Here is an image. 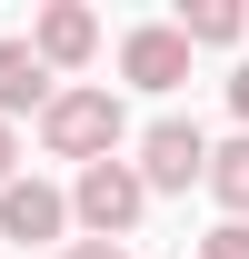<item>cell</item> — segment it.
<instances>
[{
  "label": "cell",
  "mask_w": 249,
  "mask_h": 259,
  "mask_svg": "<svg viewBox=\"0 0 249 259\" xmlns=\"http://www.w3.org/2000/svg\"><path fill=\"white\" fill-rule=\"evenodd\" d=\"M120 90L110 80H80V90H50V110H40V150L50 160H120Z\"/></svg>",
  "instance_id": "6da1fadb"
},
{
  "label": "cell",
  "mask_w": 249,
  "mask_h": 259,
  "mask_svg": "<svg viewBox=\"0 0 249 259\" xmlns=\"http://www.w3.org/2000/svg\"><path fill=\"white\" fill-rule=\"evenodd\" d=\"M60 199H70V220L90 229V239H130L140 209H150V190H140V169H130V160H90Z\"/></svg>",
  "instance_id": "7a4b0ae2"
},
{
  "label": "cell",
  "mask_w": 249,
  "mask_h": 259,
  "mask_svg": "<svg viewBox=\"0 0 249 259\" xmlns=\"http://www.w3.org/2000/svg\"><path fill=\"white\" fill-rule=\"evenodd\" d=\"M130 169H140V190H199V169H210V140H199V120H150Z\"/></svg>",
  "instance_id": "3957f363"
},
{
  "label": "cell",
  "mask_w": 249,
  "mask_h": 259,
  "mask_svg": "<svg viewBox=\"0 0 249 259\" xmlns=\"http://www.w3.org/2000/svg\"><path fill=\"white\" fill-rule=\"evenodd\" d=\"M90 50H100V20L80 10V0H50V10L30 20V60L50 70V80H60V70H80Z\"/></svg>",
  "instance_id": "277c9868"
},
{
  "label": "cell",
  "mask_w": 249,
  "mask_h": 259,
  "mask_svg": "<svg viewBox=\"0 0 249 259\" xmlns=\"http://www.w3.org/2000/svg\"><path fill=\"white\" fill-rule=\"evenodd\" d=\"M120 80H130V90H180V80H189V40L170 30V20L130 30L120 40Z\"/></svg>",
  "instance_id": "5b68a950"
},
{
  "label": "cell",
  "mask_w": 249,
  "mask_h": 259,
  "mask_svg": "<svg viewBox=\"0 0 249 259\" xmlns=\"http://www.w3.org/2000/svg\"><path fill=\"white\" fill-rule=\"evenodd\" d=\"M70 229V199L50 190V180H0V239H60Z\"/></svg>",
  "instance_id": "8992f818"
},
{
  "label": "cell",
  "mask_w": 249,
  "mask_h": 259,
  "mask_svg": "<svg viewBox=\"0 0 249 259\" xmlns=\"http://www.w3.org/2000/svg\"><path fill=\"white\" fill-rule=\"evenodd\" d=\"M20 110H30V120L50 110V70L30 60V40H0V120L20 130Z\"/></svg>",
  "instance_id": "52a82bcc"
},
{
  "label": "cell",
  "mask_w": 249,
  "mask_h": 259,
  "mask_svg": "<svg viewBox=\"0 0 249 259\" xmlns=\"http://www.w3.org/2000/svg\"><path fill=\"white\" fill-rule=\"evenodd\" d=\"M170 30H180L189 50H219V40L249 30V10H239V0H180V20H170Z\"/></svg>",
  "instance_id": "ba28073f"
},
{
  "label": "cell",
  "mask_w": 249,
  "mask_h": 259,
  "mask_svg": "<svg viewBox=\"0 0 249 259\" xmlns=\"http://www.w3.org/2000/svg\"><path fill=\"white\" fill-rule=\"evenodd\" d=\"M199 180H210V199L229 209V220H249V130L229 140V150H210V169H199Z\"/></svg>",
  "instance_id": "9c48e42d"
},
{
  "label": "cell",
  "mask_w": 249,
  "mask_h": 259,
  "mask_svg": "<svg viewBox=\"0 0 249 259\" xmlns=\"http://www.w3.org/2000/svg\"><path fill=\"white\" fill-rule=\"evenodd\" d=\"M199 259H249V220H219L210 239H199Z\"/></svg>",
  "instance_id": "30bf717a"
},
{
  "label": "cell",
  "mask_w": 249,
  "mask_h": 259,
  "mask_svg": "<svg viewBox=\"0 0 249 259\" xmlns=\"http://www.w3.org/2000/svg\"><path fill=\"white\" fill-rule=\"evenodd\" d=\"M60 259H130V249H120V239H70Z\"/></svg>",
  "instance_id": "8fae6325"
},
{
  "label": "cell",
  "mask_w": 249,
  "mask_h": 259,
  "mask_svg": "<svg viewBox=\"0 0 249 259\" xmlns=\"http://www.w3.org/2000/svg\"><path fill=\"white\" fill-rule=\"evenodd\" d=\"M229 110H239V130H249V60L229 70Z\"/></svg>",
  "instance_id": "7c38bea8"
},
{
  "label": "cell",
  "mask_w": 249,
  "mask_h": 259,
  "mask_svg": "<svg viewBox=\"0 0 249 259\" xmlns=\"http://www.w3.org/2000/svg\"><path fill=\"white\" fill-rule=\"evenodd\" d=\"M10 160H20V130L0 120V180H20V169H10Z\"/></svg>",
  "instance_id": "4fadbf2b"
}]
</instances>
